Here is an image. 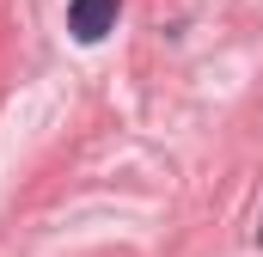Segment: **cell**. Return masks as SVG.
<instances>
[{"mask_svg":"<svg viewBox=\"0 0 263 257\" xmlns=\"http://www.w3.org/2000/svg\"><path fill=\"white\" fill-rule=\"evenodd\" d=\"M257 239H263V227H257Z\"/></svg>","mask_w":263,"mask_h":257,"instance_id":"7a4b0ae2","label":"cell"},{"mask_svg":"<svg viewBox=\"0 0 263 257\" xmlns=\"http://www.w3.org/2000/svg\"><path fill=\"white\" fill-rule=\"evenodd\" d=\"M110 25H117V0H73V6H67V31H73L80 43H98Z\"/></svg>","mask_w":263,"mask_h":257,"instance_id":"6da1fadb","label":"cell"}]
</instances>
